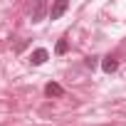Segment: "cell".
I'll list each match as a JSON object with an SVG mask.
<instances>
[{
  "mask_svg": "<svg viewBox=\"0 0 126 126\" xmlns=\"http://www.w3.org/2000/svg\"><path fill=\"white\" fill-rule=\"evenodd\" d=\"M67 8H69V3H67V0H57V3L49 8V20H59L62 15L67 13Z\"/></svg>",
  "mask_w": 126,
  "mask_h": 126,
  "instance_id": "obj_1",
  "label": "cell"
},
{
  "mask_svg": "<svg viewBox=\"0 0 126 126\" xmlns=\"http://www.w3.org/2000/svg\"><path fill=\"white\" fill-rule=\"evenodd\" d=\"M47 59H49V52H47V49H42V47H40V49H35V52L30 54V62H32L35 67H40V64H45Z\"/></svg>",
  "mask_w": 126,
  "mask_h": 126,
  "instance_id": "obj_2",
  "label": "cell"
},
{
  "mask_svg": "<svg viewBox=\"0 0 126 126\" xmlns=\"http://www.w3.org/2000/svg\"><path fill=\"white\" fill-rule=\"evenodd\" d=\"M45 94H47L49 99H52V96H54V99H59V96H64V89H62L57 82H49V84L45 87Z\"/></svg>",
  "mask_w": 126,
  "mask_h": 126,
  "instance_id": "obj_3",
  "label": "cell"
},
{
  "mask_svg": "<svg viewBox=\"0 0 126 126\" xmlns=\"http://www.w3.org/2000/svg\"><path fill=\"white\" fill-rule=\"evenodd\" d=\"M116 67H119V59H116V57H111V54H109V57H104V59H101V69H104L106 74L116 72Z\"/></svg>",
  "mask_w": 126,
  "mask_h": 126,
  "instance_id": "obj_4",
  "label": "cell"
},
{
  "mask_svg": "<svg viewBox=\"0 0 126 126\" xmlns=\"http://www.w3.org/2000/svg\"><path fill=\"white\" fill-rule=\"evenodd\" d=\"M67 49H69V42H67V40H64V37H62V40H59V42H57V47H54V52H57V54H64V52H67Z\"/></svg>",
  "mask_w": 126,
  "mask_h": 126,
  "instance_id": "obj_5",
  "label": "cell"
},
{
  "mask_svg": "<svg viewBox=\"0 0 126 126\" xmlns=\"http://www.w3.org/2000/svg\"><path fill=\"white\" fill-rule=\"evenodd\" d=\"M42 13H45V5H42V3H37V8H35V13H32V22H40Z\"/></svg>",
  "mask_w": 126,
  "mask_h": 126,
  "instance_id": "obj_6",
  "label": "cell"
},
{
  "mask_svg": "<svg viewBox=\"0 0 126 126\" xmlns=\"http://www.w3.org/2000/svg\"><path fill=\"white\" fill-rule=\"evenodd\" d=\"M87 67H89V69L96 67V57H89V59H87Z\"/></svg>",
  "mask_w": 126,
  "mask_h": 126,
  "instance_id": "obj_7",
  "label": "cell"
}]
</instances>
